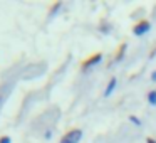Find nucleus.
<instances>
[{
	"instance_id": "9d476101",
	"label": "nucleus",
	"mask_w": 156,
	"mask_h": 143,
	"mask_svg": "<svg viewBox=\"0 0 156 143\" xmlns=\"http://www.w3.org/2000/svg\"><path fill=\"white\" fill-rule=\"evenodd\" d=\"M146 143H156V140L151 138V136H148V138H146Z\"/></svg>"
},
{
	"instance_id": "1a4fd4ad",
	"label": "nucleus",
	"mask_w": 156,
	"mask_h": 143,
	"mask_svg": "<svg viewBox=\"0 0 156 143\" xmlns=\"http://www.w3.org/2000/svg\"><path fill=\"white\" fill-rule=\"evenodd\" d=\"M154 56H156V46L151 49V51H149V57H154Z\"/></svg>"
},
{
	"instance_id": "f257e3e1",
	"label": "nucleus",
	"mask_w": 156,
	"mask_h": 143,
	"mask_svg": "<svg viewBox=\"0 0 156 143\" xmlns=\"http://www.w3.org/2000/svg\"><path fill=\"white\" fill-rule=\"evenodd\" d=\"M81 138H82V130L72 128V130H69V131H66L64 135H62V138L59 143H79Z\"/></svg>"
},
{
	"instance_id": "0eeeda50",
	"label": "nucleus",
	"mask_w": 156,
	"mask_h": 143,
	"mask_svg": "<svg viewBox=\"0 0 156 143\" xmlns=\"http://www.w3.org/2000/svg\"><path fill=\"white\" fill-rule=\"evenodd\" d=\"M0 143H12V138L7 135H2L0 136Z\"/></svg>"
},
{
	"instance_id": "39448f33",
	"label": "nucleus",
	"mask_w": 156,
	"mask_h": 143,
	"mask_svg": "<svg viewBox=\"0 0 156 143\" xmlns=\"http://www.w3.org/2000/svg\"><path fill=\"white\" fill-rule=\"evenodd\" d=\"M116 78H111V81H109V84H108V88H106V91H104V96H109L112 91H114V88H116Z\"/></svg>"
},
{
	"instance_id": "9b49d317",
	"label": "nucleus",
	"mask_w": 156,
	"mask_h": 143,
	"mask_svg": "<svg viewBox=\"0 0 156 143\" xmlns=\"http://www.w3.org/2000/svg\"><path fill=\"white\" fill-rule=\"evenodd\" d=\"M151 79H153V81H156V71H154V72H153V74H151Z\"/></svg>"
},
{
	"instance_id": "20e7f679",
	"label": "nucleus",
	"mask_w": 156,
	"mask_h": 143,
	"mask_svg": "<svg viewBox=\"0 0 156 143\" xmlns=\"http://www.w3.org/2000/svg\"><path fill=\"white\" fill-rule=\"evenodd\" d=\"M126 42H122L121 46H119L118 49H116V52H114V59H112V62H119L122 59V56H124V51H126Z\"/></svg>"
},
{
	"instance_id": "6e6552de",
	"label": "nucleus",
	"mask_w": 156,
	"mask_h": 143,
	"mask_svg": "<svg viewBox=\"0 0 156 143\" xmlns=\"http://www.w3.org/2000/svg\"><path fill=\"white\" fill-rule=\"evenodd\" d=\"M129 119H131V121L134 123V125H138V126L141 125V119H139V118H136L134 115H131V116H129Z\"/></svg>"
},
{
	"instance_id": "7ed1b4c3",
	"label": "nucleus",
	"mask_w": 156,
	"mask_h": 143,
	"mask_svg": "<svg viewBox=\"0 0 156 143\" xmlns=\"http://www.w3.org/2000/svg\"><path fill=\"white\" fill-rule=\"evenodd\" d=\"M101 59H102V54H101V52L91 54L87 59H84V61L81 62V68H82V69H89L91 66H96L98 62H101Z\"/></svg>"
},
{
	"instance_id": "f03ea898",
	"label": "nucleus",
	"mask_w": 156,
	"mask_h": 143,
	"mask_svg": "<svg viewBox=\"0 0 156 143\" xmlns=\"http://www.w3.org/2000/svg\"><path fill=\"white\" fill-rule=\"evenodd\" d=\"M151 29V24H149V20H146V19H143V20H139L138 24L133 27V34L134 35H144L146 32Z\"/></svg>"
},
{
	"instance_id": "423d86ee",
	"label": "nucleus",
	"mask_w": 156,
	"mask_h": 143,
	"mask_svg": "<svg viewBox=\"0 0 156 143\" xmlns=\"http://www.w3.org/2000/svg\"><path fill=\"white\" fill-rule=\"evenodd\" d=\"M148 101H149V105L156 106V91H154V89L148 93Z\"/></svg>"
}]
</instances>
